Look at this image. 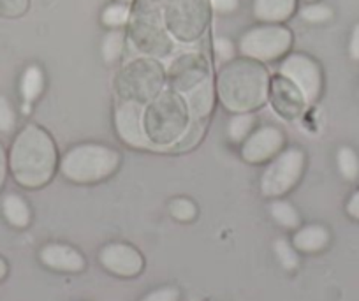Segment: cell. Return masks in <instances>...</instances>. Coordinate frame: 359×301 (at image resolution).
<instances>
[{
  "mask_svg": "<svg viewBox=\"0 0 359 301\" xmlns=\"http://www.w3.org/2000/svg\"><path fill=\"white\" fill-rule=\"evenodd\" d=\"M191 108L196 115H205L212 108V90H210V81L201 83L198 88H194L191 99Z\"/></svg>",
  "mask_w": 359,
  "mask_h": 301,
  "instance_id": "cell-17",
  "label": "cell"
},
{
  "mask_svg": "<svg viewBox=\"0 0 359 301\" xmlns=\"http://www.w3.org/2000/svg\"><path fill=\"white\" fill-rule=\"evenodd\" d=\"M118 154L102 145H79L65 154L60 169L65 178L92 183L106 178L118 168Z\"/></svg>",
  "mask_w": 359,
  "mask_h": 301,
  "instance_id": "cell-2",
  "label": "cell"
},
{
  "mask_svg": "<svg viewBox=\"0 0 359 301\" xmlns=\"http://www.w3.org/2000/svg\"><path fill=\"white\" fill-rule=\"evenodd\" d=\"M57 162L53 141L36 126H27L16 136L9 155V168L16 182L29 189L43 187L51 178Z\"/></svg>",
  "mask_w": 359,
  "mask_h": 301,
  "instance_id": "cell-1",
  "label": "cell"
},
{
  "mask_svg": "<svg viewBox=\"0 0 359 301\" xmlns=\"http://www.w3.org/2000/svg\"><path fill=\"white\" fill-rule=\"evenodd\" d=\"M116 129L122 140L133 147H150V138L143 129V106L127 100L116 112Z\"/></svg>",
  "mask_w": 359,
  "mask_h": 301,
  "instance_id": "cell-7",
  "label": "cell"
},
{
  "mask_svg": "<svg viewBox=\"0 0 359 301\" xmlns=\"http://www.w3.org/2000/svg\"><path fill=\"white\" fill-rule=\"evenodd\" d=\"M337 162H338V169H340V173L344 175V178L354 180L355 176L359 175V159L352 148L348 147L340 148L337 155Z\"/></svg>",
  "mask_w": 359,
  "mask_h": 301,
  "instance_id": "cell-15",
  "label": "cell"
},
{
  "mask_svg": "<svg viewBox=\"0 0 359 301\" xmlns=\"http://www.w3.org/2000/svg\"><path fill=\"white\" fill-rule=\"evenodd\" d=\"M303 164H305V155L298 148H291L278 155L262 175V194L268 197H275L291 190L302 176Z\"/></svg>",
  "mask_w": 359,
  "mask_h": 301,
  "instance_id": "cell-4",
  "label": "cell"
},
{
  "mask_svg": "<svg viewBox=\"0 0 359 301\" xmlns=\"http://www.w3.org/2000/svg\"><path fill=\"white\" fill-rule=\"evenodd\" d=\"M219 13H231L238 8V0H210Z\"/></svg>",
  "mask_w": 359,
  "mask_h": 301,
  "instance_id": "cell-27",
  "label": "cell"
},
{
  "mask_svg": "<svg viewBox=\"0 0 359 301\" xmlns=\"http://www.w3.org/2000/svg\"><path fill=\"white\" fill-rule=\"evenodd\" d=\"M215 51L217 55H219V58H222V60H229L234 53V48L229 39H226V37H219V39H215Z\"/></svg>",
  "mask_w": 359,
  "mask_h": 301,
  "instance_id": "cell-26",
  "label": "cell"
},
{
  "mask_svg": "<svg viewBox=\"0 0 359 301\" xmlns=\"http://www.w3.org/2000/svg\"><path fill=\"white\" fill-rule=\"evenodd\" d=\"M129 18V9L123 4H113L104 9L102 13V22L108 27H120L127 22Z\"/></svg>",
  "mask_w": 359,
  "mask_h": 301,
  "instance_id": "cell-19",
  "label": "cell"
},
{
  "mask_svg": "<svg viewBox=\"0 0 359 301\" xmlns=\"http://www.w3.org/2000/svg\"><path fill=\"white\" fill-rule=\"evenodd\" d=\"M101 262L106 269L120 276H134L143 269L140 252L126 243H111L102 248Z\"/></svg>",
  "mask_w": 359,
  "mask_h": 301,
  "instance_id": "cell-8",
  "label": "cell"
},
{
  "mask_svg": "<svg viewBox=\"0 0 359 301\" xmlns=\"http://www.w3.org/2000/svg\"><path fill=\"white\" fill-rule=\"evenodd\" d=\"M123 50V34L118 30H113L106 36L104 43H102V55H104L106 62H115L116 58L122 55Z\"/></svg>",
  "mask_w": 359,
  "mask_h": 301,
  "instance_id": "cell-18",
  "label": "cell"
},
{
  "mask_svg": "<svg viewBox=\"0 0 359 301\" xmlns=\"http://www.w3.org/2000/svg\"><path fill=\"white\" fill-rule=\"evenodd\" d=\"M331 16H333V11H331L327 6H323V4H312L302 9V18L310 23L327 22Z\"/></svg>",
  "mask_w": 359,
  "mask_h": 301,
  "instance_id": "cell-21",
  "label": "cell"
},
{
  "mask_svg": "<svg viewBox=\"0 0 359 301\" xmlns=\"http://www.w3.org/2000/svg\"><path fill=\"white\" fill-rule=\"evenodd\" d=\"M347 212H348V215H352L354 219L359 220V190L351 197V201H348Z\"/></svg>",
  "mask_w": 359,
  "mask_h": 301,
  "instance_id": "cell-29",
  "label": "cell"
},
{
  "mask_svg": "<svg viewBox=\"0 0 359 301\" xmlns=\"http://www.w3.org/2000/svg\"><path fill=\"white\" fill-rule=\"evenodd\" d=\"M252 127H254V116L243 113V115H236L231 119L227 131H229L231 140L240 143V141H245L248 136H250Z\"/></svg>",
  "mask_w": 359,
  "mask_h": 301,
  "instance_id": "cell-16",
  "label": "cell"
},
{
  "mask_svg": "<svg viewBox=\"0 0 359 301\" xmlns=\"http://www.w3.org/2000/svg\"><path fill=\"white\" fill-rule=\"evenodd\" d=\"M44 86V76L37 65H30L25 72H23L22 78V97L25 100V105H32L34 100L41 95Z\"/></svg>",
  "mask_w": 359,
  "mask_h": 301,
  "instance_id": "cell-13",
  "label": "cell"
},
{
  "mask_svg": "<svg viewBox=\"0 0 359 301\" xmlns=\"http://www.w3.org/2000/svg\"><path fill=\"white\" fill-rule=\"evenodd\" d=\"M16 126V115L6 97L0 95V131L11 133Z\"/></svg>",
  "mask_w": 359,
  "mask_h": 301,
  "instance_id": "cell-23",
  "label": "cell"
},
{
  "mask_svg": "<svg viewBox=\"0 0 359 301\" xmlns=\"http://www.w3.org/2000/svg\"><path fill=\"white\" fill-rule=\"evenodd\" d=\"M123 2H130V0H123Z\"/></svg>",
  "mask_w": 359,
  "mask_h": 301,
  "instance_id": "cell-32",
  "label": "cell"
},
{
  "mask_svg": "<svg viewBox=\"0 0 359 301\" xmlns=\"http://www.w3.org/2000/svg\"><path fill=\"white\" fill-rule=\"evenodd\" d=\"M296 0H255L254 15L261 22H284L292 15Z\"/></svg>",
  "mask_w": 359,
  "mask_h": 301,
  "instance_id": "cell-10",
  "label": "cell"
},
{
  "mask_svg": "<svg viewBox=\"0 0 359 301\" xmlns=\"http://www.w3.org/2000/svg\"><path fill=\"white\" fill-rule=\"evenodd\" d=\"M291 41V32L284 27H257L241 37L240 51L254 60H273L289 50Z\"/></svg>",
  "mask_w": 359,
  "mask_h": 301,
  "instance_id": "cell-3",
  "label": "cell"
},
{
  "mask_svg": "<svg viewBox=\"0 0 359 301\" xmlns=\"http://www.w3.org/2000/svg\"><path fill=\"white\" fill-rule=\"evenodd\" d=\"M6 169H8V159H6L4 148L0 145V189H2L6 182Z\"/></svg>",
  "mask_w": 359,
  "mask_h": 301,
  "instance_id": "cell-30",
  "label": "cell"
},
{
  "mask_svg": "<svg viewBox=\"0 0 359 301\" xmlns=\"http://www.w3.org/2000/svg\"><path fill=\"white\" fill-rule=\"evenodd\" d=\"M27 8V0H0V13L16 15Z\"/></svg>",
  "mask_w": 359,
  "mask_h": 301,
  "instance_id": "cell-25",
  "label": "cell"
},
{
  "mask_svg": "<svg viewBox=\"0 0 359 301\" xmlns=\"http://www.w3.org/2000/svg\"><path fill=\"white\" fill-rule=\"evenodd\" d=\"M280 74L287 81H291L306 105L313 102L320 92V71L317 64L303 55H291L280 65Z\"/></svg>",
  "mask_w": 359,
  "mask_h": 301,
  "instance_id": "cell-5",
  "label": "cell"
},
{
  "mask_svg": "<svg viewBox=\"0 0 359 301\" xmlns=\"http://www.w3.org/2000/svg\"><path fill=\"white\" fill-rule=\"evenodd\" d=\"M284 145V136L275 127H262L252 133L241 147V155L248 162H264L273 157Z\"/></svg>",
  "mask_w": 359,
  "mask_h": 301,
  "instance_id": "cell-6",
  "label": "cell"
},
{
  "mask_svg": "<svg viewBox=\"0 0 359 301\" xmlns=\"http://www.w3.org/2000/svg\"><path fill=\"white\" fill-rule=\"evenodd\" d=\"M141 301H178V290L172 287H162L144 296Z\"/></svg>",
  "mask_w": 359,
  "mask_h": 301,
  "instance_id": "cell-24",
  "label": "cell"
},
{
  "mask_svg": "<svg viewBox=\"0 0 359 301\" xmlns=\"http://www.w3.org/2000/svg\"><path fill=\"white\" fill-rule=\"evenodd\" d=\"M6 273H8V265H6V261L2 257H0V280L4 279Z\"/></svg>",
  "mask_w": 359,
  "mask_h": 301,
  "instance_id": "cell-31",
  "label": "cell"
},
{
  "mask_svg": "<svg viewBox=\"0 0 359 301\" xmlns=\"http://www.w3.org/2000/svg\"><path fill=\"white\" fill-rule=\"evenodd\" d=\"M269 210H271L273 219L277 220L280 226L289 227V229H291V227H298L299 215L292 205H289L285 201H275L273 205L269 206Z\"/></svg>",
  "mask_w": 359,
  "mask_h": 301,
  "instance_id": "cell-14",
  "label": "cell"
},
{
  "mask_svg": "<svg viewBox=\"0 0 359 301\" xmlns=\"http://www.w3.org/2000/svg\"><path fill=\"white\" fill-rule=\"evenodd\" d=\"M275 252H277V257L280 261V265L285 269H294L298 266V255L292 250V247L289 245V241L278 240L275 241Z\"/></svg>",
  "mask_w": 359,
  "mask_h": 301,
  "instance_id": "cell-20",
  "label": "cell"
},
{
  "mask_svg": "<svg viewBox=\"0 0 359 301\" xmlns=\"http://www.w3.org/2000/svg\"><path fill=\"white\" fill-rule=\"evenodd\" d=\"M169 210L171 215L178 220H192L196 217V206L189 199H175Z\"/></svg>",
  "mask_w": 359,
  "mask_h": 301,
  "instance_id": "cell-22",
  "label": "cell"
},
{
  "mask_svg": "<svg viewBox=\"0 0 359 301\" xmlns=\"http://www.w3.org/2000/svg\"><path fill=\"white\" fill-rule=\"evenodd\" d=\"M41 261L51 269H57V272H79L85 266V259L79 254L78 250H74L72 247L67 245H58L51 243L41 250Z\"/></svg>",
  "mask_w": 359,
  "mask_h": 301,
  "instance_id": "cell-9",
  "label": "cell"
},
{
  "mask_svg": "<svg viewBox=\"0 0 359 301\" xmlns=\"http://www.w3.org/2000/svg\"><path fill=\"white\" fill-rule=\"evenodd\" d=\"M2 212L6 220L15 227H27L30 222L29 205L16 194H9L2 201Z\"/></svg>",
  "mask_w": 359,
  "mask_h": 301,
  "instance_id": "cell-12",
  "label": "cell"
},
{
  "mask_svg": "<svg viewBox=\"0 0 359 301\" xmlns=\"http://www.w3.org/2000/svg\"><path fill=\"white\" fill-rule=\"evenodd\" d=\"M348 51H351V57L354 58V60H359V25H355L354 30H352Z\"/></svg>",
  "mask_w": 359,
  "mask_h": 301,
  "instance_id": "cell-28",
  "label": "cell"
},
{
  "mask_svg": "<svg viewBox=\"0 0 359 301\" xmlns=\"http://www.w3.org/2000/svg\"><path fill=\"white\" fill-rule=\"evenodd\" d=\"M330 241V234L323 226H306L294 234V247L302 252H317Z\"/></svg>",
  "mask_w": 359,
  "mask_h": 301,
  "instance_id": "cell-11",
  "label": "cell"
}]
</instances>
